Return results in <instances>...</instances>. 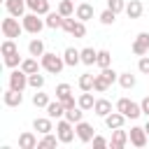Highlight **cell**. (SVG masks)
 <instances>
[{"mask_svg": "<svg viewBox=\"0 0 149 149\" xmlns=\"http://www.w3.org/2000/svg\"><path fill=\"white\" fill-rule=\"evenodd\" d=\"M128 137H130V144H135V147H144L149 135H147V130H144L142 126H133L130 133H128Z\"/></svg>", "mask_w": 149, "mask_h": 149, "instance_id": "ba28073f", "label": "cell"}, {"mask_svg": "<svg viewBox=\"0 0 149 149\" xmlns=\"http://www.w3.org/2000/svg\"><path fill=\"white\" fill-rule=\"evenodd\" d=\"M74 9H77V7L72 5V0H61V2H58V12H61L63 16H72Z\"/></svg>", "mask_w": 149, "mask_h": 149, "instance_id": "4dcf8cb0", "label": "cell"}, {"mask_svg": "<svg viewBox=\"0 0 149 149\" xmlns=\"http://www.w3.org/2000/svg\"><path fill=\"white\" fill-rule=\"evenodd\" d=\"M28 54H30V56H35V58H37V56H42V54H44V42H42V40H37V37H35V40H30V42H28Z\"/></svg>", "mask_w": 149, "mask_h": 149, "instance_id": "603a6c76", "label": "cell"}, {"mask_svg": "<svg viewBox=\"0 0 149 149\" xmlns=\"http://www.w3.org/2000/svg\"><path fill=\"white\" fill-rule=\"evenodd\" d=\"M61 140H58V135H51V133H47V135H42V140H40V144H37V149H44V147H56Z\"/></svg>", "mask_w": 149, "mask_h": 149, "instance_id": "f546056e", "label": "cell"}, {"mask_svg": "<svg viewBox=\"0 0 149 149\" xmlns=\"http://www.w3.org/2000/svg\"><path fill=\"white\" fill-rule=\"evenodd\" d=\"M0 51H2V56H7V54H14V51H19V47H16V42H14L12 37H7V40L2 42V47H0Z\"/></svg>", "mask_w": 149, "mask_h": 149, "instance_id": "d590c367", "label": "cell"}, {"mask_svg": "<svg viewBox=\"0 0 149 149\" xmlns=\"http://www.w3.org/2000/svg\"><path fill=\"white\" fill-rule=\"evenodd\" d=\"M51 121H54L51 116H37V119L33 121V128H35L40 135H47V133L54 130V123H51Z\"/></svg>", "mask_w": 149, "mask_h": 149, "instance_id": "4fadbf2b", "label": "cell"}, {"mask_svg": "<svg viewBox=\"0 0 149 149\" xmlns=\"http://www.w3.org/2000/svg\"><path fill=\"white\" fill-rule=\"evenodd\" d=\"M28 86V74L23 70H12L9 72V88H16V91H23Z\"/></svg>", "mask_w": 149, "mask_h": 149, "instance_id": "5b68a950", "label": "cell"}, {"mask_svg": "<svg viewBox=\"0 0 149 149\" xmlns=\"http://www.w3.org/2000/svg\"><path fill=\"white\" fill-rule=\"evenodd\" d=\"M65 119L68 121H72V123H79L81 119H84V109L77 105V107H70V109H65Z\"/></svg>", "mask_w": 149, "mask_h": 149, "instance_id": "484cf974", "label": "cell"}, {"mask_svg": "<svg viewBox=\"0 0 149 149\" xmlns=\"http://www.w3.org/2000/svg\"><path fill=\"white\" fill-rule=\"evenodd\" d=\"M26 2H28V0H26Z\"/></svg>", "mask_w": 149, "mask_h": 149, "instance_id": "681fc988", "label": "cell"}, {"mask_svg": "<svg viewBox=\"0 0 149 149\" xmlns=\"http://www.w3.org/2000/svg\"><path fill=\"white\" fill-rule=\"evenodd\" d=\"M44 109H47V116H51V119H61V116H65V105H63L58 98H56L54 102H49Z\"/></svg>", "mask_w": 149, "mask_h": 149, "instance_id": "5bb4252c", "label": "cell"}, {"mask_svg": "<svg viewBox=\"0 0 149 149\" xmlns=\"http://www.w3.org/2000/svg\"><path fill=\"white\" fill-rule=\"evenodd\" d=\"M63 61H65V65L74 68L77 63H81V51H79V49H74V47H68V49H65V54H63Z\"/></svg>", "mask_w": 149, "mask_h": 149, "instance_id": "2e32d148", "label": "cell"}, {"mask_svg": "<svg viewBox=\"0 0 149 149\" xmlns=\"http://www.w3.org/2000/svg\"><path fill=\"white\" fill-rule=\"evenodd\" d=\"M56 135H58V140H61L63 144H70V142L74 140V135H77L74 123L68 121V119H61V121L56 123Z\"/></svg>", "mask_w": 149, "mask_h": 149, "instance_id": "7a4b0ae2", "label": "cell"}, {"mask_svg": "<svg viewBox=\"0 0 149 149\" xmlns=\"http://www.w3.org/2000/svg\"><path fill=\"white\" fill-rule=\"evenodd\" d=\"M40 63H42V68H44L47 72H51V74H58V72L65 68V61H63L61 56L51 54V51H44V54L40 56Z\"/></svg>", "mask_w": 149, "mask_h": 149, "instance_id": "6da1fadb", "label": "cell"}, {"mask_svg": "<svg viewBox=\"0 0 149 149\" xmlns=\"http://www.w3.org/2000/svg\"><path fill=\"white\" fill-rule=\"evenodd\" d=\"M23 61H21V56H19V51H14V54H7L5 56V65L7 68H19Z\"/></svg>", "mask_w": 149, "mask_h": 149, "instance_id": "8d00e7d4", "label": "cell"}, {"mask_svg": "<svg viewBox=\"0 0 149 149\" xmlns=\"http://www.w3.org/2000/svg\"><path fill=\"white\" fill-rule=\"evenodd\" d=\"M40 68H42V63H37V58H35V56H30V58H23V63H21V70H23L26 74L40 72Z\"/></svg>", "mask_w": 149, "mask_h": 149, "instance_id": "ffe728a7", "label": "cell"}, {"mask_svg": "<svg viewBox=\"0 0 149 149\" xmlns=\"http://www.w3.org/2000/svg\"><path fill=\"white\" fill-rule=\"evenodd\" d=\"M5 7H7V12H9L12 16L21 19L23 12H26V7H28V2H26V0H5Z\"/></svg>", "mask_w": 149, "mask_h": 149, "instance_id": "7c38bea8", "label": "cell"}, {"mask_svg": "<svg viewBox=\"0 0 149 149\" xmlns=\"http://www.w3.org/2000/svg\"><path fill=\"white\" fill-rule=\"evenodd\" d=\"M130 49H133L135 56H147L149 54V33H140L135 37V42H133Z\"/></svg>", "mask_w": 149, "mask_h": 149, "instance_id": "52a82bcc", "label": "cell"}, {"mask_svg": "<svg viewBox=\"0 0 149 149\" xmlns=\"http://www.w3.org/2000/svg\"><path fill=\"white\" fill-rule=\"evenodd\" d=\"M37 144H40V140H37L35 133L26 130V133L19 135V149H37Z\"/></svg>", "mask_w": 149, "mask_h": 149, "instance_id": "8fae6325", "label": "cell"}, {"mask_svg": "<svg viewBox=\"0 0 149 149\" xmlns=\"http://www.w3.org/2000/svg\"><path fill=\"white\" fill-rule=\"evenodd\" d=\"M116 21V12H112L109 7L105 9V12H100V23H105V26H112Z\"/></svg>", "mask_w": 149, "mask_h": 149, "instance_id": "e575fe53", "label": "cell"}, {"mask_svg": "<svg viewBox=\"0 0 149 149\" xmlns=\"http://www.w3.org/2000/svg\"><path fill=\"white\" fill-rule=\"evenodd\" d=\"M63 105H65V109H70V107H77V102H74V98L70 95V98H65V100H61Z\"/></svg>", "mask_w": 149, "mask_h": 149, "instance_id": "bcb514c9", "label": "cell"}, {"mask_svg": "<svg viewBox=\"0 0 149 149\" xmlns=\"http://www.w3.org/2000/svg\"><path fill=\"white\" fill-rule=\"evenodd\" d=\"M128 133L126 130H121V128H114V133H112V140H109V147L112 149H123L126 144H128Z\"/></svg>", "mask_w": 149, "mask_h": 149, "instance_id": "30bf717a", "label": "cell"}, {"mask_svg": "<svg viewBox=\"0 0 149 149\" xmlns=\"http://www.w3.org/2000/svg\"><path fill=\"white\" fill-rule=\"evenodd\" d=\"M100 74H102V77H105L109 84H114V81L119 79V72H114L112 68H102V72H100Z\"/></svg>", "mask_w": 149, "mask_h": 149, "instance_id": "b9f144b4", "label": "cell"}, {"mask_svg": "<svg viewBox=\"0 0 149 149\" xmlns=\"http://www.w3.org/2000/svg\"><path fill=\"white\" fill-rule=\"evenodd\" d=\"M28 86H33L35 91H40V88L44 86V77H42L40 72H33V74H28Z\"/></svg>", "mask_w": 149, "mask_h": 149, "instance_id": "d6a6232c", "label": "cell"}, {"mask_svg": "<svg viewBox=\"0 0 149 149\" xmlns=\"http://www.w3.org/2000/svg\"><path fill=\"white\" fill-rule=\"evenodd\" d=\"M123 121H126V116L116 109V112H109L107 116H105V126L109 128V130H114V128H121L123 126Z\"/></svg>", "mask_w": 149, "mask_h": 149, "instance_id": "9a60e30c", "label": "cell"}, {"mask_svg": "<svg viewBox=\"0 0 149 149\" xmlns=\"http://www.w3.org/2000/svg\"><path fill=\"white\" fill-rule=\"evenodd\" d=\"M93 112L98 114V116H107L109 112H112V102L109 100H105V98H100V100H95V105H93Z\"/></svg>", "mask_w": 149, "mask_h": 149, "instance_id": "44dd1931", "label": "cell"}, {"mask_svg": "<svg viewBox=\"0 0 149 149\" xmlns=\"http://www.w3.org/2000/svg\"><path fill=\"white\" fill-rule=\"evenodd\" d=\"M140 107H142V114H147V116H149V95L140 102Z\"/></svg>", "mask_w": 149, "mask_h": 149, "instance_id": "7dc6e473", "label": "cell"}, {"mask_svg": "<svg viewBox=\"0 0 149 149\" xmlns=\"http://www.w3.org/2000/svg\"><path fill=\"white\" fill-rule=\"evenodd\" d=\"M142 12H144V5H142L140 0H130V2H126V14H128V19H140Z\"/></svg>", "mask_w": 149, "mask_h": 149, "instance_id": "ac0fdd59", "label": "cell"}, {"mask_svg": "<svg viewBox=\"0 0 149 149\" xmlns=\"http://www.w3.org/2000/svg\"><path fill=\"white\" fill-rule=\"evenodd\" d=\"M91 142H93V147H95V149H102V147H107V144H109V142H107L105 137H100V135H93V140H91Z\"/></svg>", "mask_w": 149, "mask_h": 149, "instance_id": "f6af8a7d", "label": "cell"}, {"mask_svg": "<svg viewBox=\"0 0 149 149\" xmlns=\"http://www.w3.org/2000/svg\"><path fill=\"white\" fill-rule=\"evenodd\" d=\"M109 86H112V84H109L102 74H95V81H93V91H95V93H105Z\"/></svg>", "mask_w": 149, "mask_h": 149, "instance_id": "f1b7e54d", "label": "cell"}, {"mask_svg": "<svg viewBox=\"0 0 149 149\" xmlns=\"http://www.w3.org/2000/svg\"><path fill=\"white\" fill-rule=\"evenodd\" d=\"M74 130H77V137H79V142H84V144H88L91 140H93V126L91 123H86L84 119L79 121V123H74Z\"/></svg>", "mask_w": 149, "mask_h": 149, "instance_id": "8992f818", "label": "cell"}, {"mask_svg": "<svg viewBox=\"0 0 149 149\" xmlns=\"http://www.w3.org/2000/svg\"><path fill=\"white\" fill-rule=\"evenodd\" d=\"M119 84H121V88H133V86H135V74L121 72V74H119Z\"/></svg>", "mask_w": 149, "mask_h": 149, "instance_id": "836d02e7", "label": "cell"}, {"mask_svg": "<svg viewBox=\"0 0 149 149\" xmlns=\"http://www.w3.org/2000/svg\"><path fill=\"white\" fill-rule=\"evenodd\" d=\"M142 114V107L137 105V102H130V107H128V112H126V119H137Z\"/></svg>", "mask_w": 149, "mask_h": 149, "instance_id": "60d3db41", "label": "cell"}, {"mask_svg": "<svg viewBox=\"0 0 149 149\" xmlns=\"http://www.w3.org/2000/svg\"><path fill=\"white\" fill-rule=\"evenodd\" d=\"M95 65L102 70V68H109L112 65V54L107 51V49H100L98 51V61H95Z\"/></svg>", "mask_w": 149, "mask_h": 149, "instance_id": "4316f807", "label": "cell"}, {"mask_svg": "<svg viewBox=\"0 0 149 149\" xmlns=\"http://www.w3.org/2000/svg\"><path fill=\"white\" fill-rule=\"evenodd\" d=\"M28 9L35 12V14H40V16H47L51 12V7H49L47 0H28Z\"/></svg>", "mask_w": 149, "mask_h": 149, "instance_id": "e0dca14e", "label": "cell"}, {"mask_svg": "<svg viewBox=\"0 0 149 149\" xmlns=\"http://www.w3.org/2000/svg\"><path fill=\"white\" fill-rule=\"evenodd\" d=\"M74 16L79 19V21H88V19H93V5H88V2H81V5H77V9H74Z\"/></svg>", "mask_w": 149, "mask_h": 149, "instance_id": "d6986e66", "label": "cell"}, {"mask_svg": "<svg viewBox=\"0 0 149 149\" xmlns=\"http://www.w3.org/2000/svg\"><path fill=\"white\" fill-rule=\"evenodd\" d=\"M2 100H5V105H7V107H19V105L23 102V91L7 88V91H5V95H2Z\"/></svg>", "mask_w": 149, "mask_h": 149, "instance_id": "9c48e42d", "label": "cell"}, {"mask_svg": "<svg viewBox=\"0 0 149 149\" xmlns=\"http://www.w3.org/2000/svg\"><path fill=\"white\" fill-rule=\"evenodd\" d=\"M107 7L112 9V12H126V0H107Z\"/></svg>", "mask_w": 149, "mask_h": 149, "instance_id": "ab89813d", "label": "cell"}, {"mask_svg": "<svg viewBox=\"0 0 149 149\" xmlns=\"http://www.w3.org/2000/svg\"><path fill=\"white\" fill-rule=\"evenodd\" d=\"M21 23H23V30L26 33H30V35H37L47 23L40 19V14H35V12H30V14H23L21 16Z\"/></svg>", "mask_w": 149, "mask_h": 149, "instance_id": "3957f363", "label": "cell"}, {"mask_svg": "<svg viewBox=\"0 0 149 149\" xmlns=\"http://www.w3.org/2000/svg\"><path fill=\"white\" fill-rule=\"evenodd\" d=\"M77 105L86 112V109H93V105H95V100H93V95H91V91H84L81 95H79V100H77Z\"/></svg>", "mask_w": 149, "mask_h": 149, "instance_id": "d4e9b609", "label": "cell"}, {"mask_svg": "<svg viewBox=\"0 0 149 149\" xmlns=\"http://www.w3.org/2000/svg\"><path fill=\"white\" fill-rule=\"evenodd\" d=\"M70 35H72V37H84V35H86V26H84V21L74 19V23H72V28H70Z\"/></svg>", "mask_w": 149, "mask_h": 149, "instance_id": "1f68e13d", "label": "cell"}, {"mask_svg": "<svg viewBox=\"0 0 149 149\" xmlns=\"http://www.w3.org/2000/svg\"><path fill=\"white\" fill-rule=\"evenodd\" d=\"M44 23H47V28H61L63 26V14L61 12H49L47 14V19H44Z\"/></svg>", "mask_w": 149, "mask_h": 149, "instance_id": "7402d4cb", "label": "cell"}, {"mask_svg": "<svg viewBox=\"0 0 149 149\" xmlns=\"http://www.w3.org/2000/svg\"><path fill=\"white\" fill-rule=\"evenodd\" d=\"M93 81H95V74L84 72V74L79 77V88H81V91H93Z\"/></svg>", "mask_w": 149, "mask_h": 149, "instance_id": "83f0119b", "label": "cell"}, {"mask_svg": "<svg viewBox=\"0 0 149 149\" xmlns=\"http://www.w3.org/2000/svg\"><path fill=\"white\" fill-rule=\"evenodd\" d=\"M49 102H51V100H49V95H47V93H42V91H37V93L33 95V105H35V107H47Z\"/></svg>", "mask_w": 149, "mask_h": 149, "instance_id": "f35d334b", "label": "cell"}, {"mask_svg": "<svg viewBox=\"0 0 149 149\" xmlns=\"http://www.w3.org/2000/svg\"><path fill=\"white\" fill-rule=\"evenodd\" d=\"M70 95H72L70 84H58V86H56V98H58V100H65V98H70Z\"/></svg>", "mask_w": 149, "mask_h": 149, "instance_id": "74e56055", "label": "cell"}, {"mask_svg": "<svg viewBox=\"0 0 149 149\" xmlns=\"http://www.w3.org/2000/svg\"><path fill=\"white\" fill-rule=\"evenodd\" d=\"M95 61H98V51H95L93 47L81 49V63H84V65H93Z\"/></svg>", "mask_w": 149, "mask_h": 149, "instance_id": "cb8c5ba5", "label": "cell"}, {"mask_svg": "<svg viewBox=\"0 0 149 149\" xmlns=\"http://www.w3.org/2000/svg\"><path fill=\"white\" fill-rule=\"evenodd\" d=\"M130 102H133V100H128V98H119V100H116V109H119V112H121V114L126 116V112H128Z\"/></svg>", "mask_w": 149, "mask_h": 149, "instance_id": "7bdbcfd3", "label": "cell"}, {"mask_svg": "<svg viewBox=\"0 0 149 149\" xmlns=\"http://www.w3.org/2000/svg\"><path fill=\"white\" fill-rule=\"evenodd\" d=\"M0 28H2V35L5 37H19L21 33H23V23H19V19L16 16H7V19H2V23H0Z\"/></svg>", "mask_w": 149, "mask_h": 149, "instance_id": "277c9868", "label": "cell"}, {"mask_svg": "<svg viewBox=\"0 0 149 149\" xmlns=\"http://www.w3.org/2000/svg\"><path fill=\"white\" fill-rule=\"evenodd\" d=\"M144 130H147V135H149V116H147V123H144Z\"/></svg>", "mask_w": 149, "mask_h": 149, "instance_id": "c3c4849f", "label": "cell"}, {"mask_svg": "<svg viewBox=\"0 0 149 149\" xmlns=\"http://www.w3.org/2000/svg\"><path fill=\"white\" fill-rule=\"evenodd\" d=\"M137 70H140L142 74H149V56H142V58H140V63H137Z\"/></svg>", "mask_w": 149, "mask_h": 149, "instance_id": "ee69618b", "label": "cell"}]
</instances>
